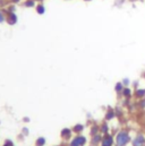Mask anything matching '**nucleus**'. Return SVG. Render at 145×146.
Returning <instances> with one entry per match:
<instances>
[{
  "label": "nucleus",
  "instance_id": "nucleus-1",
  "mask_svg": "<svg viewBox=\"0 0 145 146\" xmlns=\"http://www.w3.org/2000/svg\"><path fill=\"white\" fill-rule=\"evenodd\" d=\"M129 142H130V135L127 130H120L114 138L116 146H126Z\"/></svg>",
  "mask_w": 145,
  "mask_h": 146
},
{
  "label": "nucleus",
  "instance_id": "nucleus-2",
  "mask_svg": "<svg viewBox=\"0 0 145 146\" xmlns=\"http://www.w3.org/2000/svg\"><path fill=\"white\" fill-rule=\"evenodd\" d=\"M86 137L82 136V135H77L72 138L69 143V146H84L86 144Z\"/></svg>",
  "mask_w": 145,
  "mask_h": 146
},
{
  "label": "nucleus",
  "instance_id": "nucleus-3",
  "mask_svg": "<svg viewBox=\"0 0 145 146\" xmlns=\"http://www.w3.org/2000/svg\"><path fill=\"white\" fill-rule=\"evenodd\" d=\"M133 146H145V136L143 134H137L136 137L132 141Z\"/></svg>",
  "mask_w": 145,
  "mask_h": 146
},
{
  "label": "nucleus",
  "instance_id": "nucleus-4",
  "mask_svg": "<svg viewBox=\"0 0 145 146\" xmlns=\"http://www.w3.org/2000/svg\"><path fill=\"white\" fill-rule=\"evenodd\" d=\"M6 22L9 25H15L18 22V17L15 13H6Z\"/></svg>",
  "mask_w": 145,
  "mask_h": 146
},
{
  "label": "nucleus",
  "instance_id": "nucleus-5",
  "mask_svg": "<svg viewBox=\"0 0 145 146\" xmlns=\"http://www.w3.org/2000/svg\"><path fill=\"white\" fill-rule=\"evenodd\" d=\"M101 146H113V137L110 134H106L102 137V142H101Z\"/></svg>",
  "mask_w": 145,
  "mask_h": 146
},
{
  "label": "nucleus",
  "instance_id": "nucleus-6",
  "mask_svg": "<svg viewBox=\"0 0 145 146\" xmlns=\"http://www.w3.org/2000/svg\"><path fill=\"white\" fill-rule=\"evenodd\" d=\"M102 137H103V136H102L100 133L93 135V136H92V145L96 146V145H99V144H101V142H102Z\"/></svg>",
  "mask_w": 145,
  "mask_h": 146
},
{
  "label": "nucleus",
  "instance_id": "nucleus-7",
  "mask_svg": "<svg viewBox=\"0 0 145 146\" xmlns=\"http://www.w3.org/2000/svg\"><path fill=\"white\" fill-rule=\"evenodd\" d=\"M72 129H69V128H64L60 133V136L64 138V139H68L71 136H72Z\"/></svg>",
  "mask_w": 145,
  "mask_h": 146
},
{
  "label": "nucleus",
  "instance_id": "nucleus-8",
  "mask_svg": "<svg viewBox=\"0 0 145 146\" xmlns=\"http://www.w3.org/2000/svg\"><path fill=\"white\" fill-rule=\"evenodd\" d=\"M35 10L39 15H43V14H45V7H44V5H43L42 2H40V3L36 5Z\"/></svg>",
  "mask_w": 145,
  "mask_h": 146
},
{
  "label": "nucleus",
  "instance_id": "nucleus-9",
  "mask_svg": "<svg viewBox=\"0 0 145 146\" xmlns=\"http://www.w3.org/2000/svg\"><path fill=\"white\" fill-rule=\"evenodd\" d=\"M114 117H116V111L113 109H110L107 111V113H106V120H107V121L112 120Z\"/></svg>",
  "mask_w": 145,
  "mask_h": 146
},
{
  "label": "nucleus",
  "instance_id": "nucleus-10",
  "mask_svg": "<svg viewBox=\"0 0 145 146\" xmlns=\"http://www.w3.org/2000/svg\"><path fill=\"white\" fill-rule=\"evenodd\" d=\"M23 6L26 8H33L36 6V0H25L23 2Z\"/></svg>",
  "mask_w": 145,
  "mask_h": 146
},
{
  "label": "nucleus",
  "instance_id": "nucleus-11",
  "mask_svg": "<svg viewBox=\"0 0 145 146\" xmlns=\"http://www.w3.org/2000/svg\"><path fill=\"white\" fill-rule=\"evenodd\" d=\"M100 133H102L103 135H106V134H108L109 133V126H108V122H107V121L103 122V123L100 126Z\"/></svg>",
  "mask_w": 145,
  "mask_h": 146
},
{
  "label": "nucleus",
  "instance_id": "nucleus-12",
  "mask_svg": "<svg viewBox=\"0 0 145 146\" xmlns=\"http://www.w3.org/2000/svg\"><path fill=\"white\" fill-rule=\"evenodd\" d=\"M83 130H84V126H83L82 123H77V125H75L74 128H72V131L76 133V134H79V133H82Z\"/></svg>",
  "mask_w": 145,
  "mask_h": 146
},
{
  "label": "nucleus",
  "instance_id": "nucleus-13",
  "mask_svg": "<svg viewBox=\"0 0 145 146\" xmlns=\"http://www.w3.org/2000/svg\"><path fill=\"white\" fill-rule=\"evenodd\" d=\"M121 93H122V96H125V98H130L132 96V90L129 87H124Z\"/></svg>",
  "mask_w": 145,
  "mask_h": 146
},
{
  "label": "nucleus",
  "instance_id": "nucleus-14",
  "mask_svg": "<svg viewBox=\"0 0 145 146\" xmlns=\"http://www.w3.org/2000/svg\"><path fill=\"white\" fill-rule=\"evenodd\" d=\"M135 95H136V98H138V99H142V98H144L145 96V88H138L136 92H135Z\"/></svg>",
  "mask_w": 145,
  "mask_h": 146
},
{
  "label": "nucleus",
  "instance_id": "nucleus-15",
  "mask_svg": "<svg viewBox=\"0 0 145 146\" xmlns=\"http://www.w3.org/2000/svg\"><path fill=\"white\" fill-rule=\"evenodd\" d=\"M99 133H100V127H99V126H96V125L92 126V128H91V135L93 136V135L99 134Z\"/></svg>",
  "mask_w": 145,
  "mask_h": 146
},
{
  "label": "nucleus",
  "instance_id": "nucleus-16",
  "mask_svg": "<svg viewBox=\"0 0 145 146\" xmlns=\"http://www.w3.org/2000/svg\"><path fill=\"white\" fill-rule=\"evenodd\" d=\"M124 85H122V83H117V85H116V87H114V90H116V92L117 93H121L122 92V90H124Z\"/></svg>",
  "mask_w": 145,
  "mask_h": 146
},
{
  "label": "nucleus",
  "instance_id": "nucleus-17",
  "mask_svg": "<svg viewBox=\"0 0 145 146\" xmlns=\"http://www.w3.org/2000/svg\"><path fill=\"white\" fill-rule=\"evenodd\" d=\"M45 144V138L44 137H39L36 141V146H43Z\"/></svg>",
  "mask_w": 145,
  "mask_h": 146
},
{
  "label": "nucleus",
  "instance_id": "nucleus-18",
  "mask_svg": "<svg viewBox=\"0 0 145 146\" xmlns=\"http://www.w3.org/2000/svg\"><path fill=\"white\" fill-rule=\"evenodd\" d=\"M6 22V13L3 10H0V24Z\"/></svg>",
  "mask_w": 145,
  "mask_h": 146
},
{
  "label": "nucleus",
  "instance_id": "nucleus-19",
  "mask_svg": "<svg viewBox=\"0 0 145 146\" xmlns=\"http://www.w3.org/2000/svg\"><path fill=\"white\" fill-rule=\"evenodd\" d=\"M138 107L142 108V109H144L145 108V98L140 99V101H138Z\"/></svg>",
  "mask_w": 145,
  "mask_h": 146
},
{
  "label": "nucleus",
  "instance_id": "nucleus-20",
  "mask_svg": "<svg viewBox=\"0 0 145 146\" xmlns=\"http://www.w3.org/2000/svg\"><path fill=\"white\" fill-rule=\"evenodd\" d=\"M121 83H122V85H124L125 87H128V85H129V83H130V80H129V78H124Z\"/></svg>",
  "mask_w": 145,
  "mask_h": 146
},
{
  "label": "nucleus",
  "instance_id": "nucleus-21",
  "mask_svg": "<svg viewBox=\"0 0 145 146\" xmlns=\"http://www.w3.org/2000/svg\"><path fill=\"white\" fill-rule=\"evenodd\" d=\"M3 146H14V144H13V142H11V141H9V139H8V141H6V142H5Z\"/></svg>",
  "mask_w": 145,
  "mask_h": 146
},
{
  "label": "nucleus",
  "instance_id": "nucleus-22",
  "mask_svg": "<svg viewBox=\"0 0 145 146\" xmlns=\"http://www.w3.org/2000/svg\"><path fill=\"white\" fill-rule=\"evenodd\" d=\"M10 2H11V3H14V5H16V3L21 2V0H10Z\"/></svg>",
  "mask_w": 145,
  "mask_h": 146
},
{
  "label": "nucleus",
  "instance_id": "nucleus-23",
  "mask_svg": "<svg viewBox=\"0 0 145 146\" xmlns=\"http://www.w3.org/2000/svg\"><path fill=\"white\" fill-rule=\"evenodd\" d=\"M36 1H39V2H42V1H44V0H36Z\"/></svg>",
  "mask_w": 145,
  "mask_h": 146
},
{
  "label": "nucleus",
  "instance_id": "nucleus-24",
  "mask_svg": "<svg viewBox=\"0 0 145 146\" xmlns=\"http://www.w3.org/2000/svg\"><path fill=\"white\" fill-rule=\"evenodd\" d=\"M84 1H92V0H84Z\"/></svg>",
  "mask_w": 145,
  "mask_h": 146
},
{
  "label": "nucleus",
  "instance_id": "nucleus-25",
  "mask_svg": "<svg viewBox=\"0 0 145 146\" xmlns=\"http://www.w3.org/2000/svg\"><path fill=\"white\" fill-rule=\"evenodd\" d=\"M144 78H145V73H144Z\"/></svg>",
  "mask_w": 145,
  "mask_h": 146
}]
</instances>
